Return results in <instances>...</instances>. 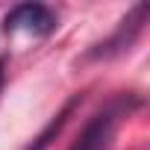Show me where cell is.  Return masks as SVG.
<instances>
[{"mask_svg": "<svg viewBox=\"0 0 150 150\" xmlns=\"http://www.w3.org/2000/svg\"><path fill=\"white\" fill-rule=\"evenodd\" d=\"M129 112V97H118L112 100L106 109H100L88 124L86 129L80 132V138L71 144V150H109L112 138H115V129L121 124V118Z\"/></svg>", "mask_w": 150, "mask_h": 150, "instance_id": "6da1fadb", "label": "cell"}, {"mask_svg": "<svg viewBox=\"0 0 150 150\" xmlns=\"http://www.w3.org/2000/svg\"><path fill=\"white\" fill-rule=\"evenodd\" d=\"M144 15H147V6H144V3H141V6H135V9H132V15L121 21L118 33H115L109 41H103V44H100V50H94L91 56H115V53H121L124 47H129V44L135 41V35L141 33Z\"/></svg>", "mask_w": 150, "mask_h": 150, "instance_id": "3957f363", "label": "cell"}, {"mask_svg": "<svg viewBox=\"0 0 150 150\" xmlns=\"http://www.w3.org/2000/svg\"><path fill=\"white\" fill-rule=\"evenodd\" d=\"M56 24H59L56 12L44 3H18L3 18L6 33H30V35H50Z\"/></svg>", "mask_w": 150, "mask_h": 150, "instance_id": "7a4b0ae2", "label": "cell"}, {"mask_svg": "<svg viewBox=\"0 0 150 150\" xmlns=\"http://www.w3.org/2000/svg\"><path fill=\"white\" fill-rule=\"evenodd\" d=\"M0 88H3V65H0Z\"/></svg>", "mask_w": 150, "mask_h": 150, "instance_id": "5b68a950", "label": "cell"}, {"mask_svg": "<svg viewBox=\"0 0 150 150\" xmlns=\"http://www.w3.org/2000/svg\"><path fill=\"white\" fill-rule=\"evenodd\" d=\"M77 103H80V94H74V97H71V100H68V103L59 109V115H53V121H50V124H47V127H44V129H41V132L33 138V144H30L27 150H47V147H50V141H53V138L62 132V127H65L68 115L74 112V106H77Z\"/></svg>", "mask_w": 150, "mask_h": 150, "instance_id": "277c9868", "label": "cell"}]
</instances>
